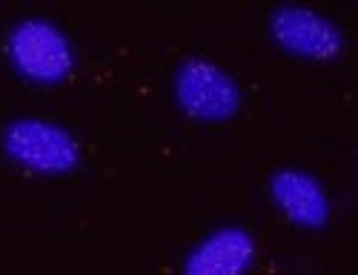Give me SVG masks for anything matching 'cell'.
Returning a JSON list of instances; mask_svg holds the SVG:
<instances>
[{
  "label": "cell",
  "instance_id": "1",
  "mask_svg": "<svg viewBox=\"0 0 358 275\" xmlns=\"http://www.w3.org/2000/svg\"><path fill=\"white\" fill-rule=\"evenodd\" d=\"M172 98L198 124H229L244 109V86L210 57H187L172 75Z\"/></svg>",
  "mask_w": 358,
  "mask_h": 275
},
{
  "label": "cell",
  "instance_id": "2",
  "mask_svg": "<svg viewBox=\"0 0 358 275\" xmlns=\"http://www.w3.org/2000/svg\"><path fill=\"white\" fill-rule=\"evenodd\" d=\"M3 155L35 175H69L80 167V143L57 120L23 115L15 118L0 132Z\"/></svg>",
  "mask_w": 358,
  "mask_h": 275
},
{
  "label": "cell",
  "instance_id": "5",
  "mask_svg": "<svg viewBox=\"0 0 358 275\" xmlns=\"http://www.w3.org/2000/svg\"><path fill=\"white\" fill-rule=\"evenodd\" d=\"M270 201L281 216L310 232H321L333 221V198L324 181L301 167H281L270 178Z\"/></svg>",
  "mask_w": 358,
  "mask_h": 275
},
{
  "label": "cell",
  "instance_id": "4",
  "mask_svg": "<svg viewBox=\"0 0 358 275\" xmlns=\"http://www.w3.org/2000/svg\"><path fill=\"white\" fill-rule=\"evenodd\" d=\"M266 26L278 49L313 64H330L347 46L344 29L310 6H275Z\"/></svg>",
  "mask_w": 358,
  "mask_h": 275
},
{
  "label": "cell",
  "instance_id": "6",
  "mask_svg": "<svg viewBox=\"0 0 358 275\" xmlns=\"http://www.w3.org/2000/svg\"><path fill=\"white\" fill-rule=\"evenodd\" d=\"M258 241L247 227L227 224L203 235L184 258V275H247Z\"/></svg>",
  "mask_w": 358,
  "mask_h": 275
},
{
  "label": "cell",
  "instance_id": "3",
  "mask_svg": "<svg viewBox=\"0 0 358 275\" xmlns=\"http://www.w3.org/2000/svg\"><path fill=\"white\" fill-rule=\"evenodd\" d=\"M6 55L15 72L32 83L55 86L69 78L75 49L66 32L46 17H20L6 35Z\"/></svg>",
  "mask_w": 358,
  "mask_h": 275
}]
</instances>
